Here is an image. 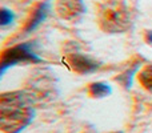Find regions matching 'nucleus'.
Returning a JSON list of instances; mask_svg holds the SVG:
<instances>
[{
  "label": "nucleus",
  "instance_id": "1",
  "mask_svg": "<svg viewBox=\"0 0 152 133\" xmlns=\"http://www.w3.org/2000/svg\"><path fill=\"white\" fill-rule=\"evenodd\" d=\"M27 92L15 91L0 94V128L4 133H20L31 124L35 112Z\"/></svg>",
  "mask_w": 152,
  "mask_h": 133
},
{
  "label": "nucleus",
  "instance_id": "2",
  "mask_svg": "<svg viewBox=\"0 0 152 133\" xmlns=\"http://www.w3.org/2000/svg\"><path fill=\"white\" fill-rule=\"evenodd\" d=\"M97 23L107 33H121L131 25V15L123 3L105 1L97 11Z\"/></svg>",
  "mask_w": 152,
  "mask_h": 133
},
{
  "label": "nucleus",
  "instance_id": "3",
  "mask_svg": "<svg viewBox=\"0 0 152 133\" xmlns=\"http://www.w3.org/2000/svg\"><path fill=\"white\" fill-rule=\"evenodd\" d=\"M42 59L35 53L34 44L32 43H23L18 44L15 47L7 48L1 53V60H0V68L4 73L5 69L10 67H13L20 63H40Z\"/></svg>",
  "mask_w": 152,
  "mask_h": 133
},
{
  "label": "nucleus",
  "instance_id": "4",
  "mask_svg": "<svg viewBox=\"0 0 152 133\" xmlns=\"http://www.w3.org/2000/svg\"><path fill=\"white\" fill-rule=\"evenodd\" d=\"M55 11L63 20L74 21L86 12L83 0H56Z\"/></svg>",
  "mask_w": 152,
  "mask_h": 133
},
{
  "label": "nucleus",
  "instance_id": "5",
  "mask_svg": "<svg viewBox=\"0 0 152 133\" xmlns=\"http://www.w3.org/2000/svg\"><path fill=\"white\" fill-rule=\"evenodd\" d=\"M66 63L72 70L80 75H87V73H92L95 70L99 69L100 64L91 56L80 55V53H72L66 57Z\"/></svg>",
  "mask_w": 152,
  "mask_h": 133
},
{
  "label": "nucleus",
  "instance_id": "6",
  "mask_svg": "<svg viewBox=\"0 0 152 133\" xmlns=\"http://www.w3.org/2000/svg\"><path fill=\"white\" fill-rule=\"evenodd\" d=\"M48 12H50V4L47 1L39 3V4L35 5V8L31 11L29 17L26 21L24 32H32L34 29H36L45 20V17L48 16Z\"/></svg>",
  "mask_w": 152,
  "mask_h": 133
},
{
  "label": "nucleus",
  "instance_id": "7",
  "mask_svg": "<svg viewBox=\"0 0 152 133\" xmlns=\"http://www.w3.org/2000/svg\"><path fill=\"white\" fill-rule=\"evenodd\" d=\"M88 94L94 99H104L111 94V86L104 83H92L88 86Z\"/></svg>",
  "mask_w": 152,
  "mask_h": 133
},
{
  "label": "nucleus",
  "instance_id": "8",
  "mask_svg": "<svg viewBox=\"0 0 152 133\" xmlns=\"http://www.w3.org/2000/svg\"><path fill=\"white\" fill-rule=\"evenodd\" d=\"M139 83L148 92H152V65H145L139 72Z\"/></svg>",
  "mask_w": 152,
  "mask_h": 133
},
{
  "label": "nucleus",
  "instance_id": "9",
  "mask_svg": "<svg viewBox=\"0 0 152 133\" xmlns=\"http://www.w3.org/2000/svg\"><path fill=\"white\" fill-rule=\"evenodd\" d=\"M13 19H15V13L11 9H8V8L1 7V9H0V23H1V25L7 27L10 24H12Z\"/></svg>",
  "mask_w": 152,
  "mask_h": 133
},
{
  "label": "nucleus",
  "instance_id": "10",
  "mask_svg": "<svg viewBox=\"0 0 152 133\" xmlns=\"http://www.w3.org/2000/svg\"><path fill=\"white\" fill-rule=\"evenodd\" d=\"M144 39H145V43H147V44L152 45V29H150V31H145Z\"/></svg>",
  "mask_w": 152,
  "mask_h": 133
},
{
  "label": "nucleus",
  "instance_id": "11",
  "mask_svg": "<svg viewBox=\"0 0 152 133\" xmlns=\"http://www.w3.org/2000/svg\"><path fill=\"white\" fill-rule=\"evenodd\" d=\"M110 133H123V132H110Z\"/></svg>",
  "mask_w": 152,
  "mask_h": 133
}]
</instances>
